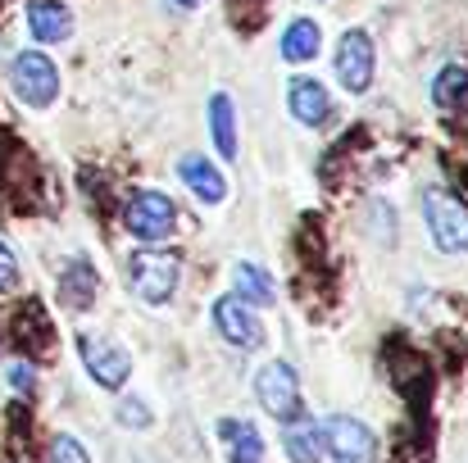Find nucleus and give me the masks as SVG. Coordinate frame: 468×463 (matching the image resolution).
Wrapping results in <instances>:
<instances>
[{
    "label": "nucleus",
    "mask_w": 468,
    "mask_h": 463,
    "mask_svg": "<svg viewBox=\"0 0 468 463\" xmlns=\"http://www.w3.org/2000/svg\"><path fill=\"white\" fill-rule=\"evenodd\" d=\"M177 278H182V259H177L173 250H137V255L128 259V287H133L137 300H146V305L173 300Z\"/></svg>",
    "instance_id": "1"
},
{
    "label": "nucleus",
    "mask_w": 468,
    "mask_h": 463,
    "mask_svg": "<svg viewBox=\"0 0 468 463\" xmlns=\"http://www.w3.org/2000/svg\"><path fill=\"white\" fill-rule=\"evenodd\" d=\"M9 82H14V96L32 110H50L55 96H59V68L41 55V50H23L14 55L9 64Z\"/></svg>",
    "instance_id": "2"
},
{
    "label": "nucleus",
    "mask_w": 468,
    "mask_h": 463,
    "mask_svg": "<svg viewBox=\"0 0 468 463\" xmlns=\"http://www.w3.org/2000/svg\"><path fill=\"white\" fill-rule=\"evenodd\" d=\"M123 227L142 241H164L173 237L177 227V205L164 195V191H137L128 205H123Z\"/></svg>",
    "instance_id": "3"
},
{
    "label": "nucleus",
    "mask_w": 468,
    "mask_h": 463,
    "mask_svg": "<svg viewBox=\"0 0 468 463\" xmlns=\"http://www.w3.org/2000/svg\"><path fill=\"white\" fill-rule=\"evenodd\" d=\"M423 214H428L432 241H437L446 255H468V209L455 195L428 191V195H423Z\"/></svg>",
    "instance_id": "4"
},
{
    "label": "nucleus",
    "mask_w": 468,
    "mask_h": 463,
    "mask_svg": "<svg viewBox=\"0 0 468 463\" xmlns=\"http://www.w3.org/2000/svg\"><path fill=\"white\" fill-rule=\"evenodd\" d=\"M255 395H260V405L273 418H282V423H296L301 418V382H296L292 363H282V359L264 363L260 377H255Z\"/></svg>",
    "instance_id": "5"
},
{
    "label": "nucleus",
    "mask_w": 468,
    "mask_h": 463,
    "mask_svg": "<svg viewBox=\"0 0 468 463\" xmlns=\"http://www.w3.org/2000/svg\"><path fill=\"white\" fill-rule=\"evenodd\" d=\"M323 450L332 455V463H373L378 441H373V432L359 418L336 414V418L323 423Z\"/></svg>",
    "instance_id": "6"
},
{
    "label": "nucleus",
    "mask_w": 468,
    "mask_h": 463,
    "mask_svg": "<svg viewBox=\"0 0 468 463\" xmlns=\"http://www.w3.org/2000/svg\"><path fill=\"white\" fill-rule=\"evenodd\" d=\"M336 78H341V87L350 96L368 91V82H373V37L364 27H350L341 37V46H336Z\"/></svg>",
    "instance_id": "7"
},
{
    "label": "nucleus",
    "mask_w": 468,
    "mask_h": 463,
    "mask_svg": "<svg viewBox=\"0 0 468 463\" xmlns=\"http://www.w3.org/2000/svg\"><path fill=\"white\" fill-rule=\"evenodd\" d=\"M214 327H218V336H223L228 345H237V350H260V345H264V322H260V313L246 305V300H237V296H223V300L214 305Z\"/></svg>",
    "instance_id": "8"
},
{
    "label": "nucleus",
    "mask_w": 468,
    "mask_h": 463,
    "mask_svg": "<svg viewBox=\"0 0 468 463\" xmlns=\"http://www.w3.org/2000/svg\"><path fill=\"white\" fill-rule=\"evenodd\" d=\"M82 363H87V373H91L105 391H119V386L128 382V373H133L128 350H119L110 336H82Z\"/></svg>",
    "instance_id": "9"
},
{
    "label": "nucleus",
    "mask_w": 468,
    "mask_h": 463,
    "mask_svg": "<svg viewBox=\"0 0 468 463\" xmlns=\"http://www.w3.org/2000/svg\"><path fill=\"white\" fill-rule=\"evenodd\" d=\"M14 341L23 345L27 359H46L55 350V331H50V318L37 300H23V309L14 313Z\"/></svg>",
    "instance_id": "10"
},
{
    "label": "nucleus",
    "mask_w": 468,
    "mask_h": 463,
    "mask_svg": "<svg viewBox=\"0 0 468 463\" xmlns=\"http://www.w3.org/2000/svg\"><path fill=\"white\" fill-rule=\"evenodd\" d=\"M287 105H292L296 123H305V128H323V123H327V114H332L327 87H323V82H314V78H296V82H292Z\"/></svg>",
    "instance_id": "11"
},
{
    "label": "nucleus",
    "mask_w": 468,
    "mask_h": 463,
    "mask_svg": "<svg viewBox=\"0 0 468 463\" xmlns=\"http://www.w3.org/2000/svg\"><path fill=\"white\" fill-rule=\"evenodd\" d=\"M27 27H32V37L37 41H69L73 37V14H69V5H59V0H32L27 5Z\"/></svg>",
    "instance_id": "12"
},
{
    "label": "nucleus",
    "mask_w": 468,
    "mask_h": 463,
    "mask_svg": "<svg viewBox=\"0 0 468 463\" xmlns=\"http://www.w3.org/2000/svg\"><path fill=\"white\" fill-rule=\"evenodd\" d=\"M177 173H182V182L205 200V205H218L223 195H228V182H223V173L205 159V154H186L182 163H177Z\"/></svg>",
    "instance_id": "13"
},
{
    "label": "nucleus",
    "mask_w": 468,
    "mask_h": 463,
    "mask_svg": "<svg viewBox=\"0 0 468 463\" xmlns=\"http://www.w3.org/2000/svg\"><path fill=\"white\" fill-rule=\"evenodd\" d=\"M101 291V273L91 268V259H73L64 273H59V296L69 309H87Z\"/></svg>",
    "instance_id": "14"
},
{
    "label": "nucleus",
    "mask_w": 468,
    "mask_h": 463,
    "mask_svg": "<svg viewBox=\"0 0 468 463\" xmlns=\"http://www.w3.org/2000/svg\"><path fill=\"white\" fill-rule=\"evenodd\" d=\"M209 132H214V146H218L223 159L241 154V146H237V110H232V100L223 91L209 96Z\"/></svg>",
    "instance_id": "15"
},
{
    "label": "nucleus",
    "mask_w": 468,
    "mask_h": 463,
    "mask_svg": "<svg viewBox=\"0 0 468 463\" xmlns=\"http://www.w3.org/2000/svg\"><path fill=\"white\" fill-rule=\"evenodd\" d=\"M318 46H323V32H318L314 18H292V23H287V32H282V59H287V64L314 59Z\"/></svg>",
    "instance_id": "16"
},
{
    "label": "nucleus",
    "mask_w": 468,
    "mask_h": 463,
    "mask_svg": "<svg viewBox=\"0 0 468 463\" xmlns=\"http://www.w3.org/2000/svg\"><path fill=\"white\" fill-rule=\"evenodd\" d=\"M232 287H237V300H246V305H273L278 300V287H273V278L260 264H237L232 268Z\"/></svg>",
    "instance_id": "17"
},
{
    "label": "nucleus",
    "mask_w": 468,
    "mask_h": 463,
    "mask_svg": "<svg viewBox=\"0 0 468 463\" xmlns=\"http://www.w3.org/2000/svg\"><path fill=\"white\" fill-rule=\"evenodd\" d=\"M218 432H223V441L232 450V463H264V441H260L255 423L228 418V423H218Z\"/></svg>",
    "instance_id": "18"
},
{
    "label": "nucleus",
    "mask_w": 468,
    "mask_h": 463,
    "mask_svg": "<svg viewBox=\"0 0 468 463\" xmlns=\"http://www.w3.org/2000/svg\"><path fill=\"white\" fill-rule=\"evenodd\" d=\"M468 96V68L464 64H446L437 78H432V105L437 110H460V100Z\"/></svg>",
    "instance_id": "19"
},
{
    "label": "nucleus",
    "mask_w": 468,
    "mask_h": 463,
    "mask_svg": "<svg viewBox=\"0 0 468 463\" xmlns=\"http://www.w3.org/2000/svg\"><path fill=\"white\" fill-rule=\"evenodd\" d=\"M287 455H292V463H318L323 459V427H318L314 418L287 427Z\"/></svg>",
    "instance_id": "20"
},
{
    "label": "nucleus",
    "mask_w": 468,
    "mask_h": 463,
    "mask_svg": "<svg viewBox=\"0 0 468 463\" xmlns=\"http://www.w3.org/2000/svg\"><path fill=\"white\" fill-rule=\"evenodd\" d=\"M50 463H91V459H87V450H82L73 437H55V446H50Z\"/></svg>",
    "instance_id": "21"
},
{
    "label": "nucleus",
    "mask_w": 468,
    "mask_h": 463,
    "mask_svg": "<svg viewBox=\"0 0 468 463\" xmlns=\"http://www.w3.org/2000/svg\"><path fill=\"white\" fill-rule=\"evenodd\" d=\"M119 423H123V427H151V409H146L142 400H123V405H119Z\"/></svg>",
    "instance_id": "22"
},
{
    "label": "nucleus",
    "mask_w": 468,
    "mask_h": 463,
    "mask_svg": "<svg viewBox=\"0 0 468 463\" xmlns=\"http://www.w3.org/2000/svg\"><path fill=\"white\" fill-rule=\"evenodd\" d=\"M0 291L9 296V291H18V259L9 255V246L0 241Z\"/></svg>",
    "instance_id": "23"
},
{
    "label": "nucleus",
    "mask_w": 468,
    "mask_h": 463,
    "mask_svg": "<svg viewBox=\"0 0 468 463\" xmlns=\"http://www.w3.org/2000/svg\"><path fill=\"white\" fill-rule=\"evenodd\" d=\"M9 382H14L18 391H32V382H37V377H32V368H27V363H14V368H9Z\"/></svg>",
    "instance_id": "24"
},
{
    "label": "nucleus",
    "mask_w": 468,
    "mask_h": 463,
    "mask_svg": "<svg viewBox=\"0 0 468 463\" xmlns=\"http://www.w3.org/2000/svg\"><path fill=\"white\" fill-rule=\"evenodd\" d=\"M177 5H186V9H196V5H205V0H177Z\"/></svg>",
    "instance_id": "25"
}]
</instances>
